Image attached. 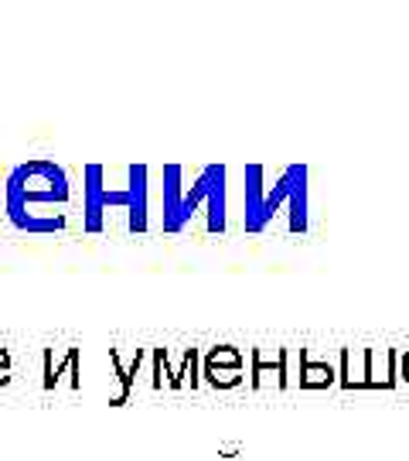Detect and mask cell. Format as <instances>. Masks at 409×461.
<instances>
[{
    "instance_id": "1",
    "label": "cell",
    "mask_w": 409,
    "mask_h": 461,
    "mask_svg": "<svg viewBox=\"0 0 409 461\" xmlns=\"http://www.w3.org/2000/svg\"><path fill=\"white\" fill-rule=\"evenodd\" d=\"M76 185L55 158H28L11 167L4 185V215L24 236H58L68 230Z\"/></svg>"
},
{
    "instance_id": "2",
    "label": "cell",
    "mask_w": 409,
    "mask_h": 461,
    "mask_svg": "<svg viewBox=\"0 0 409 461\" xmlns=\"http://www.w3.org/2000/svg\"><path fill=\"white\" fill-rule=\"evenodd\" d=\"M229 171L226 165H205L188 182L184 165H164L161 185V230L167 236H178L191 226L198 212H205V232L222 236L229 230V198H226Z\"/></svg>"
},
{
    "instance_id": "3",
    "label": "cell",
    "mask_w": 409,
    "mask_h": 461,
    "mask_svg": "<svg viewBox=\"0 0 409 461\" xmlns=\"http://www.w3.org/2000/svg\"><path fill=\"white\" fill-rule=\"evenodd\" d=\"M311 171L307 165H287L280 171L273 185L266 182V167L262 165H245V215L243 226L245 232H266L273 226L283 209H287V232L290 236H304L311 230Z\"/></svg>"
},
{
    "instance_id": "4",
    "label": "cell",
    "mask_w": 409,
    "mask_h": 461,
    "mask_svg": "<svg viewBox=\"0 0 409 461\" xmlns=\"http://www.w3.org/2000/svg\"><path fill=\"white\" fill-rule=\"evenodd\" d=\"M150 167L147 165H127V185L110 188L106 185V167L85 165L82 167V230L99 236L106 232V212L127 215V232L144 236L150 230Z\"/></svg>"
},
{
    "instance_id": "5",
    "label": "cell",
    "mask_w": 409,
    "mask_h": 461,
    "mask_svg": "<svg viewBox=\"0 0 409 461\" xmlns=\"http://www.w3.org/2000/svg\"><path fill=\"white\" fill-rule=\"evenodd\" d=\"M150 363H154V390L171 386V390H184L191 383V390H198V363H201V352L198 348H184V359L174 369L167 348H150Z\"/></svg>"
},
{
    "instance_id": "6",
    "label": "cell",
    "mask_w": 409,
    "mask_h": 461,
    "mask_svg": "<svg viewBox=\"0 0 409 461\" xmlns=\"http://www.w3.org/2000/svg\"><path fill=\"white\" fill-rule=\"evenodd\" d=\"M253 359V376H249V386L253 390H262L270 379H277V390H290V348H253L249 352Z\"/></svg>"
},
{
    "instance_id": "7",
    "label": "cell",
    "mask_w": 409,
    "mask_h": 461,
    "mask_svg": "<svg viewBox=\"0 0 409 461\" xmlns=\"http://www.w3.org/2000/svg\"><path fill=\"white\" fill-rule=\"evenodd\" d=\"M62 376H68V386L79 393L82 390V348L79 346H66L62 348V359H55V348H45L41 356V386L45 390H55Z\"/></svg>"
},
{
    "instance_id": "8",
    "label": "cell",
    "mask_w": 409,
    "mask_h": 461,
    "mask_svg": "<svg viewBox=\"0 0 409 461\" xmlns=\"http://www.w3.org/2000/svg\"><path fill=\"white\" fill-rule=\"evenodd\" d=\"M378 348H342L338 386L342 390H372V363Z\"/></svg>"
},
{
    "instance_id": "9",
    "label": "cell",
    "mask_w": 409,
    "mask_h": 461,
    "mask_svg": "<svg viewBox=\"0 0 409 461\" xmlns=\"http://www.w3.org/2000/svg\"><path fill=\"white\" fill-rule=\"evenodd\" d=\"M144 359H147V352H144V348H137V352H133L130 363H123V356H120L116 348H110V366H113L116 383H120V390H116V393L110 396V403H113V407H123V403L130 400V393H133V376L140 373Z\"/></svg>"
},
{
    "instance_id": "10",
    "label": "cell",
    "mask_w": 409,
    "mask_h": 461,
    "mask_svg": "<svg viewBox=\"0 0 409 461\" xmlns=\"http://www.w3.org/2000/svg\"><path fill=\"white\" fill-rule=\"evenodd\" d=\"M338 386V369L327 363H314L307 348H300V390H327Z\"/></svg>"
},
{
    "instance_id": "11",
    "label": "cell",
    "mask_w": 409,
    "mask_h": 461,
    "mask_svg": "<svg viewBox=\"0 0 409 461\" xmlns=\"http://www.w3.org/2000/svg\"><path fill=\"white\" fill-rule=\"evenodd\" d=\"M201 376L215 390H236L245 383V369H229V366H201Z\"/></svg>"
},
{
    "instance_id": "12",
    "label": "cell",
    "mask_w": 409,
    "mask_h": 461,
    "mask_svg": "<svg viewBox=\"0 0 409 461\" xmlns=\"http://www.w3.org/2000/svg\"><path fill=\"white\" fill-rule=\"evenodd\" d=\"M201 366H229V369H243L245 359L236 346H215L201 356Z\"/></svg>"
},
{
    "instance_id": "13",
    "label": "cell",
    "mask_w": 409,
    "mask_h": 461,
    "mask_svg": "<svg viewBox=\"0 0 409 461\" xmlns=\"http://www.w3.org/2000/svg\"><path fill=\"white\" fill-rule=\"evenodd\" d=\"M11 379H14V366H0V390L11 386Z\"/></svg>"
},
{
    "instance_id": "14",
    "label": "cell",
    "mask_w": 409,
    "mask_h": 461,
    "mask_svg": "<svg viewBox=\"0 0 409 461\" xmlns=\"http://www.w3.org/2000/svg\"><path fill=\"white\" fill-rule=\"evenodd\" d=\"M0 366H11V352L0 346Z\"/></svg>"
},
{
    "instance_id": "15",
    "label": "cell",
    "mask_w": 409,
    "mask_h": 461,
    "mask_svg": "<svg viewBox=\"0 0 409 461\" xmlns=\"http://www.w3.org/2000/svg\"><path fill=\"white\" fill-rule=\"evenodd\" d=\"M399 366H409V348H399Z\"/></svg>"
},
{
    "instance_id": "16",
    "label": "cell",
    "mask_w": 409,
    "mask_h": 461,
    "mask_svg": "<svg viewBox=\"0 0 409 461\" xmlns=\"http://www.w3.org/2000/svg\"><path fill=\"white\" fill-rule=\"evenodd\" d=\"M399 379H403V383L409 386V366H399Z\"/></svg>"
}]
</instances>
